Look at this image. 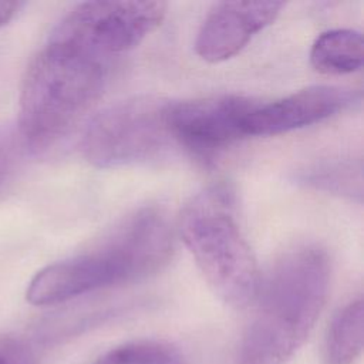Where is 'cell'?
<instances>
[{
    "mask_svg": "<svg viewBox=\"0 0 364 364\" xmlns=\"http://www.w3.org/2000/svg\"><path fill=\"white\" fill-rule=\"evenodd\" d=\"M172 250L173 237L165 215L156 208H142L94 249L41 269L27 287V301L50 306L145 279L169 262Z\"/></svg>",
    "mask_w": 364,
    "mask_h": 364,
    "instance_id": "obj_1",
    "label": "cell"
},
{
    "mask_svg": "<svg viewBox=\"0 0 364 364\" xmlns=\"http://www.w3.org/2000/svg\"><path fill=\"white\" fill-rule=\"evenodd\" d=\"M328 289L330 263L324 250L300 246L284 253L260 282L236 364H284L313 330Z\"/></svg>",
    "mask_w": 364,
    "mask_h": 364,
    "instance_id": "obj_2",
    "label": "cell"
},
{
    "mask_svg": "<svg viewBox=\"0 0 364 364\" xmlns=\"http://www.w3.org/2000/svg\"><path fill=\"white\" fill-rule=\"evenodd\" d=\"M108 61L51 37L23 78L17 128L30 151L40 154L65 138L102 94Z\"/></svg>",
    "mask_w": 364,
    "mask_h": 364,
    "instance_id": "obj_3",
    "label": "cell"
},
{
    "mask_svg": "<svg viewBox=\"0 0 364 364\" xmlns=\"http://www.w3.org/2000/svg\"><path fill=\"white\" fill-rule=\"evenodd\" d=\"M179 233L219 299L235 309L255 303L262 280L228 185H212L192 198L179 216Z\"/></svg>",
    "mask_w": 364,
    "mask_h": 364,
    "instance_id": "obj_4",
    "label": "cell"
},
{
    "mask_svg": "<svg viewBox=\"0 0 364 364\" xmlns=\"http://www.w3.org/2000/svg\"><path fill=\"white\" fill-rule=\"evenodd\" d=\"M169 101L139 95L95 115L82 135V154L98 168H119L162 156L175 142L166 121Z\"/></svg>",
    "mask_w": 364,
    "mask_h": 364,
    "instance_id": "obj_5",
    "label": "cell"
},
{
    "mask_svg": "<svg viewBox=\"0 0 364 364\" xmlns=\"http://www.w3.org/2000/svg\"><path fill=\"white\" fill-rule=\"evenodd\" d=\"M164 1H85L71 9L50 37L109 63L135 48L164 20Z\"/></svg>",
    "mask_w": 364,
    "mask_h": 364,
    "instance_id": "obj_6",
    "label": "cell"
},
{
    "mask_svg": "<svg viewBox=\"0 0 364 364\" xmlns=\"http://www.w3.org/2000/svg\"><path fill=\"white\" fill-rule=\"evenodd\" d=\"M257 104L233 94L169 102L166 121L175 142L199 158H212L245 136V118Z\"/></svg>",
    "mask_w": 364,
    "mask_h": 364,
    "instance_id": "obj_7",
    "label": "cell"
},
{
    "mask_svg": "<svg viewBox=\"0 0 364 364\" xmlns=\"http://www.w3.org/2000/svg\"><path fill=\"white\" fill-rule=\"evenodd\" d=\"M360 101V92L313 85L272 102H259L245 118L246 135H279L321 122Z\"/></svg>",
    "mask_w": 364,
    "mask_h": 364,
    "instance_id": "obj_8",
    "label": "cell"
},
{
    "mask_svg": "<svg viewBox=\"0 0 364 364\" xmlns=\"http://www.w3.org/2000/svg\"><path fill=\"white\" fill-rule=\"evenodd\" d=\"M282 1H222L206 14L195 41L198 55L220 63L237 54L279 16Z\"/></svg>",
    "mask_w": 364,
    "mask_h": 364,
    "instance_id": "obj_9",
    "label": "cell"
},
{
    "mask_svg": "<svg viewBox=\"0 0 364 364\" xmlns=\"http://www.w3.org/2000/svg\"><path fill=\"white\" fill-rule=\"evenodd\" d=\"M364 43L360 31L334 28L321 33L311 46L310 63L321 74L343 75L361 68Z\"/></svg>",
    "mask_w": 364,
    "mask_h": 364,
    "instance_id": "obj_10",
    "label": "cell"
},
{
    "mask_svg": "<svg viewBox=\"0 0 364 364\" xmlns=\"http://www.w3.org/2000/svg\"><path fill=\"white\" fill-rule=\"evenodd\" d=\"M363 340L364 304L357 299L331 320L324 343V364H353L363 351Z\"/></svg>",
    "mask_w": 364,
    "mask_h": 364,
    "instance_id": "obj_11",
    "label": "cell"
},
{
    "mask_svg": "<svg viewBox=\"0 0 364 364\" xmlns=\"http://www.w3.org/2000/svg\"><path fill=\"white\" fill-rule=\"evenodd\" d=\"M94 364H186V360L171 343L136 340L111 348Z\"/></svg>",
    "mask_w": 364,
    "mask_h": 364,
    "instance_id": "obj_12",
    "label": "cell"
},
{
    "mask_svg": "<svg viewBox=\"0 0 364 364\" xmlns=\"http://www.w3.org/2000/svg\"><path fill=\"white\" fill-rule=\"evenodd\" d=\"M301 181L317 189L361 198V162H330L306 171Z\"/></svg>",
    "mask_w": 364,
    "mask_h": 364,
    "instance_id": "obj_13",
    "label": "cell"
},
{
    "mask_svg": "<svg viewBox=\"0 0 364 364\" xmlns=\"http://www.w3.org/2000/svg\"><path fill=\"white\" fill-rule=\"evenodd\" d=\"M28 154L17 125H0V198L16 183Z\"/></svg>",
    "mask_w": 364,
    "mask_h": 364,
    "instance_id": "obj_14",
    "label": "cell"
},
{
    "mask_svg": "<svg viewBox=\"0 0 364 364\" xmlns=\"http://www.w3.org/2000/svg\"><path fill=\"white\" fill-rule=\"evenodd\" d=\"M0 364H36V354L26 340L0 334Z\"/></svg>",
    "mask_w": 364,
    "mask_h": 364,
    "instance_id": "obj_15",
    "label": "cell"
},
{
    "mask_svg": "<svg viewBox=\"0 0 364 364\" xmlns=\"http://www.w3.org/2000/svg\"><path fill=\"white\" fill-rule=\"evenodd\" d=\"M20 6L17 1H0V28L14 17Z\"/></svg>",
    "mask_w": 364,
    "mask_h": 364,
    "instance_id": "obj_16",
    "label": "cell"
}]
</instances>
